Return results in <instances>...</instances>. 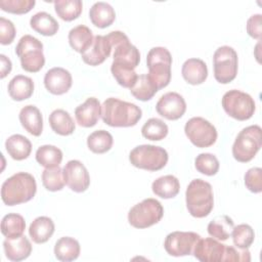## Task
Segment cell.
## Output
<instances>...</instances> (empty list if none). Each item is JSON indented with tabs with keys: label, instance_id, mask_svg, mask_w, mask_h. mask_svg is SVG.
Listing matches in <instances>:
<instances>
[{
	"label": "cell",
	"instance_id": "obj_22",
	"mask_svg": "<svg viewBox=\"0 0 262 262\" xmlns=\"http://www.w3.org/2000/svg\"><path fill=\"white\" fill-rule=\"evenodd\" d=\"M54 222L47 216H39L33 220L29 227V234L36 244L46 243L54 232Z\"/></svg>",
	"mask_w": 262,
	"mask_h": 262
},
{
	"label": "cell",
	"instance_id": "obj_41",
	"mask_svg": "<svg viewBox=\"0 0 262 262\" xmlns=\"http://www.w3.org/2000/svg\"><path fill=\"white\" fill-rule=\"evenodd\" d=\"M111 72L119 85H121L124 88H129V89L134 85V83L138 77L136 72L133 69L125 68L122 66H117L114 63H112Z\"/></svg>",
	"mask_w": 262,
	"mask_h": 262
},
{
	"label": "cell",
	"instance_id": "obj_47",
	"mask_svg": "<svg viewBox=\"0 0 262 262\" xmlns=\"http://www.w3.org/2000/svg\"><path fill=\"white\" fill-rule=\"evenodd\" d=\"M0 60H1V68H0V78L4 79L12 69V63L11 60L4 54H0Z\"/></svg>",
	"mask_w": 262,
	"mask_h": 262
},
{
	"label": "cell",
	"instance_id": "obj_28",
	"mask_svg": "<svg viewBox=\"0 0 262 262\" xmlns=\"http://www.w3.org/2000/svg\"><path fill=\"white\" fill-rule=\"evenodd\" d=\"M49 125L56 134L61 136L71 135L76 129L75 122L71 115L61 108L54 110L50 114Z\"/></svg>",
	"mask_w": 262,
	"mask_h": 262
},
{
	"label": "cell",
	"instance_id": "obj_42",
	"mask_svg": "<svg viewBox=\"0 0 262 262\" xmlns=\"http://www.w3.org/2000/svg\"><path fill=\"white\" fill-rule=\"evenodd\" d=\"M35 4V0H0V8L13 14L28 13Z\"/></svg>",
	"mask_w": 262,
	"mask_h": 262
},
{
	"label": "cell",
	"instance_id": "obj_31",
	"mask_svg": "<svg viewBox=\"0 0 262 262\" xmlns=\"http://www.w3.org/2000/svg\"><path fill=\"white\" fill-rule=\"evenodd\" d=\"M233 227L234 222L229 216L220 215L209 222L207 230L212 237L218 241H226L229 236H231Z\"/></svg>",
	"mask_w": 262,
	"mask_h": 262
},
{
	"label": "cell",
	"instance_id": "obj_7",
	"mask_svg": "<svg viewBox=\"0 0 262 262\" xmlns=\"http://www.w3.org/2000/svg\"><path fill=\"white\" fill-rule=\"evenodd\" d=\"M168 152L165 148L152 144H141L134 147L129 154L130 163L139 169L159 171L168 163Z\"/></svg>",
	"mask_w": 262,
	"mask_h": 262
},
{
	"label": "cell",
	"instance_id": "obj_13",
	"mask_svg": "<svg viewBox=\"0 0 262 262\" xmlns=\"http://www.w3.org/2000/svg\"><path fill=\"white\" fill-rule=\"evenodd\" d=\"M62 173L64 183L75 192H84L90 185L89 173L84 164L78 160L69 161Z\"/></svg>",
	"mask_w": 262,
	"mask_h": 262
},
{
	"label": "cell",
	"instance_id": "obj_45",
	"mask_svg": "<svg viewBox=\"0 0 262 262\" xmlns=\"http://www.w3.org/2000/svg\"><path fill=\"white\" fill-rule=\"evenodd\" d=\"M15 27L13 23L3 16L0 17V43L2 45L11 44L15 37Z\"/></svg>",
	"mask_w": 262,
	"mask_h": 262
},
{
	"label": "cell",
	"instance_id": "obj_37",
	"mask_svg": "<svg viewBox=\"0 0 262 262\" xmlns=\"http://www.w3.org/2000/svg\"><path fill=\"white\" fill-rule=\"evenodd\" d=\"M168 126L167 124L158 118L148 119L141 128V134L144 138L160 141L168 135Z\"/></svg>",
	"mask_w": 262,
	"mask_h": 262
},
{
	"label": "cell",
	"instance_id": "obj_18",
	"mask_svg": "<svg viewBox=\"0 0 262 262\" xmlns=\"http://www.w3.org/2000/svg\"><path fill=\"white\" fill-rule=\"evenodd\" d=\"M101 115V104L95 97H88L75 110V118L81 127L90 128L96 125Z\"/></svg>",
	"mask_w": 262,
	"mask_h": 262
},
{
	"label": "cell",
	"instance_id": "obj_16",
	"mask_svg": "<svg viewBox=\"0 0 262 262\" xmlns=\"http://www.w3.org/2000/svg\"><path fill=\"white\" fill-rule=\"evenodd\" d=\"M73 79L71 73L60 67L48 70L44 76V85L48 92L54 95L67 93L72 87Z\"/></svg>",
	"mask_w": 262,
	"mask_h": 262
},
{
	"label": "cell",
	"instance_id": "obj_32",
	"mask_svg": "<svg viewBox=\"0 0 262 262\" xmlns=\"http://www.w3.org/2000/svg\"><path fill=\"white\" fill-rule=\"evenodd\" d=\"M26 229L24 217L16 213H9L2 218L1 232L6 238H14L23 235Z\"/></svg>",
	"mask_w": 262,
	"mask_h": 262
},
{
	"label": "cell",
	"instance_id": "obj_39",
	"mask_svg": "<svg viewBox=\"0 0 262 262\" xmlns=\"http://www.w3.org/2000/svg\"><path fill=\"white\" fill-rule=\"evenodd\" d=\"M233 245L241 249H249L255 239L254 229L249 224H238L231 231Z\"/></svg>",
	"mask_w": 262,
	"mask_h": 262
},
{
	"label": "cell",
	"instance_id": "obj_30",
	"mask_svg": "<svg viewBox=\"0 0 262 262\" xmlns=\"http://www.w3.org/2000/svg\"><path fill=\"white\" fill-rule=\"evenodd\" d=\"M30 25L34 31L43 36H54L59 29L56 19L45 11L35 13L30 19Z\"/></svg>",
	"mask_w": 262,
	"mask_h": 262
},
{
	"label": "cell",
	"instance_id": "obj_38",
	"mask_svg": "<svg viewBox=\"0 0 262 262\" xmlns=\"http://www.w3.org/2000/svg\"><path fill=\"white\" fill-rule=\"evenodd\" d=\"M41 178L43 186L49 191L61 190L66 184L62 169L59 166L45 168V170L42 172Z\"/></svg>",
	"mask_w": 262,
	"mask_h": 262
},
{
	"label": "cell",
	"instance_id": "obj_11",
	"mask_svg": "<svg viewBox=\"0 0 262 262\" xmlns=\"http://www.w3.org/2000/svg\"><path fill=\"white\" fill-rule=\"evenodd\" d=\"M184 132L189 141L201 148L213 145L218 136L215 126L202 117L189 119L185 123Z\"/></svg>",
	"mask_w": 262,
	"mask_h": 262
},
{
	"label": "cell",
	"instance_id": "obj_26",
	"mask_svg": "<svg viewBox=\"0 0 262 262\" xmlns=\"http://www.w3.org/2000/svg\"><path fill=\"white\" fill-rule=\"evenodd\" d=\"M5 148L8 155L16 161L27 159L32 151L31 141L21 134H13L5 141Z\"/></svg>",
	"mask_w": 262,
	"mask_h": 262
},
{
	"label": "cell",
	"instance_id": "obj_43",
	"mask_svg": "<svg viewBox=\"0 0 262 262\" xmlns=\"http://www.w3.org/2000/svg\"><path fill=\"white\" fill-rule=\"evenodd\" d=\"M244 181L246 187L254 192L259 193L262 191V169L259 167H254L249 169L245 176Z\"/></svg>",
	"mask_w": 262,
	"mask_h": 262
},
{
	"label": "cell",
	"instance_id": "obj_34",
	"mask_svg": "<svg viewBox=\"0 0 262 262\" xmlns=\"http://www.w3.org/2000/svg\"><path fill=\"white\" fill-rule=\"evenodd\" d=\"M53 4L56 14L66 21L78 18L83 9V3L80 0H56Z\"/></svg>",
	"mask_w": 262,
	"mask_h": 262
},
{
	"label": "cell",
	"instance_id": "obj_17",
	"mask_svg": "<svg viewBox=\"0 0 262 262\" xmlns=\"http://www.w3.org/2000/svg\"><path fill=\"white\" fill-rule=\"evenodd\" d=\"M112 49L113 47L106 35H97L94 36L92 45L81 54V57L85 63L95 67L102 63L110 56Z\"/></svg>",
	"mask_w": 262,
	"mask_h": 262
},
{
	"label": "cell",
	"instance_id": "obj_15",
	"mask_svg": "<svg viewBox=\"0 0 262 262\" xmlns=\"http://www.w3.org/2000/svg\"><path fill=\"white\" fill-rule=\"evenodd\" d=\"M226 245L221 244L214 237L200 238L194 246L193 256L202 262L223 261Z\"/></svg>",
	"mask_w": 262,
	"mask_h": 262
},
{
	"label": "cell",
	"instance_id": "obj_1",
	"mask_svg": "<svg viewBox=\"0 0 262 262\" xmlns=\"http://www.w3.org/2000/svg\"><path fill=\"white\" fill-rule=\"evenodd\" d=\"M100 117L111 127H132L141 119L142 111L134 103L108 97L101 104Z\"/></svg>",
	"mask_w": 262,
	"mask_h": 262
},
{
	"label": "cell",
	"instance_id": "obj_35",
	"mask_svg": "<svg viewBox=\"0 0 262 262\" xmlns=\"http://www.w3.org/2000/svg\"><path fill=\"white\" fill-rule=\"evenodd\" d=\"M36 161L45 168L57 167L62 161V151L50 144L41 145L36 151Z\"/></svg>",
	"mask_w": 262,
	"mask_h": 262
},
{
	"label": "cell",
	"instance_id": "obj_8",
	"mask_svg": "<svg viewBox=\"0 0 262 262\" xmlns=\"http://www.w3.org/2000/svg\"><path fill=\"white\" fill-rule=\"evenodd\" d=\"M164 215L162 204L152 198L134 205L128 213L129 224L135 228H147L157 224Z\"/></svg>",
	"mask_w": 262,
	"mask_h": 262
},
{
	"label": "cell",
	"instance_id": "obj_23",
	"mask_svg": "<svg viewBox=\"0 0 262 262\" xmlns=\"http://www.w3.org/2000/svg\"><path fill=\"white\" fill-rule=\"evenodd\" d=\"M89 18L91 23L100 29L110 27L116 19L115 9L106 2H95L89 10Z\"/></svg>",
	"mask_w": 262,
	"mask_h": 262
},
{
	"label": "cell",
	"instance_id": "obj_46",
	"mask_svg": "<svg viewBox=\"0 0 262 262\" xmlns=\"http://www.w3.org/2000/svg\"><path fill=\"white\" fill-rule=\"evenodd\" d=\"M262 15L260 13L253 14L247 20V33L254 39L260 40L262 35Z\"/></svg>",
	"mask_w": 262,
	"mask_h": 262
},
{
	"label": "cell",
	"instance_id": "obj_19",
	"mask_svg": "<svg viewBox=\"0 0 262 262\" xmlns=\"http://www.w3.org/2000/svg\"><path fill=\"white\" fill-rule=\"evenodd\" d=\"M3 249L8 260L18 262L27 259L32 252V244L26 235L14 238H6L3 242Z\"/></svg>",
	"mask_w": 262,
	"mask_h": 262
},
{
	"label": "cell",
	"instance_id": "obj_27",
	"mask_svg": "<svg viewBox=\"0 0 262 262\" xmlns=\"http://www.w3.org/2000/svg\"><path fill=\"white\" fill-rule=\"evenodd\" d=\"M80 244L79 242L71 236H62L55 243L54 255L59 261L69 262L76 260L80 255Z\"/></svg>",
	"mask_w": 262,
	"mask_h": 262
},
{
	"label": "cell",
	"instance_id": "obj_10",
	"mask_svg": "<svg viewBox=\"0 0 262 262\" xmlns=\"http://www.w3.org/2000/svg\"><path fill=\"white\" fill-rule=\"evenodd\" d=\"M238 58L236 51L227 45L220 46L213 55L214 77L221 84H228L237 75Z\"/></svg>",
	"mask_w": 262,
	"mask_h": 262
},
{
	"label": "cell",
	"instance_id": "obj_29",
	"mask_svg": "<svg viewBox=\"0 0 262 262\" xmlns=\"http://www.w3.org/2000/svg\"><path fill=\"white\" fill-rule=\"evenodd\" d=\"M152 192L162 199L175 198L180 190V183L174 175H165L157 178L151 184Z\"/></svg>",
	"mask_w": 262,
	"mask_h": 262
},
{
	"label": "cell",
	"instance_id": "obj_20",
	"mask_svg": "<svg viewBox=\"0 0 262 262\" xmlns=\"http://www.w3.org/2000/svg\"><path fill=\"white\" fill-rule=\"evenodd\" d=\"M19 122L27 132L34 136H40L43 131V117L40 110L33 105L28 104L24 106L18 115Z\"/></svg>",
	"mask_w": 262,
	"mask_h": 262
},
{
	"label": "cell",
	"instance_id": "obj_33",
	"mask_svg": "<svg viewBox=\"0 0 262 262\" xmlns=\"http://www.w3.org/2000/svg\"><path fill=\"white\" fill-rule=\"evenodd\" d=\"M158 91L159 89L146 74L139 75L134 85L130 88L131 94L136 99L141 101H147L151 99Z\"/></svg>",
	"mask_w": 262,
	"mask_h": 262
},
{
	"label": "cell",
	"instance_id": "obj_40",
	"mask_svg": "<svg viewBox=\"0 0 262 262\" xmlns=\"http://www.w3.org/2000/svg\"><path fill=\"white\" fill-rule=\"evenodd\" d=\"M194 167L198 172L207 176H213L219 170V161L213 154L203 152L195 158Z\"/></svg>",
	"mask_w": 262,
	"mask_h": 262
},
{
	"label": "cell",
	"instance_id": "obj_2",
	"mask_svg": "<svg viewBox=\"0 0 262 262\" xmlns=\"http://www.w3.org/2000/svg\"><path fill=\"white\" fill-rule=\"evenodd\" d=\"M37 191L35 177L27 172H18L7 178L1 186V199L7 206H15L31 201Z\"/></svg>",
	"mask_w": 262,
	"mask_h": 262
},
{
	"label": "cell",
	"instance_id": "obj_36",
	"mask_svg": "<svg viewBox=\"0 0 262 262\" xmlns=\"http://www.w3.org/2000/svg\"><path fill=\"white\" fill-rule=\"evenodd\" d=\"M113 136L106 130H96L87 137V146L94 154H104L113 146Z\"/></svg>",
	"mask_w": 262,
	"mask_h": 262
},
{
	"label": "cell",
	"instance_id": "obj_12",
	"mask_svg": "<svg viewBox=\"0 0 262 262\" xmlns=\"http://www.w3.org/2000/svg\"><path fill=\"white\" fill-rule=\"evenodd\" d=\"M200 238L201 235L193 231H173L166 236L164 248L173 257L191 255Z\"/></svg>",
	"mask_w": 262,
	"mask_h": 262
},
{
	"label": "cell",
	"instance_id": "obj_14",
	"mask_svg": "<svg viewBox=\"0 0 262 262\" xmlns=\"http://www.w3.org/2000/svg\"><path fill=\"white\" fill-rule=\"evenodd\" d=\"M156 111L163 118L175 121L184 115L186 111V102L179 93L167 92L158 100Z\"/></svg>",
	"mask_w": 262,
	"mask_h": 262
},
{
	"label": "cell",
	"instance_id": "obj_6",
	"mask_svg": "<svg viewBox=\"0 0 262 262\" xmlns=\"http://www.w3.org/2000/svg\"><path fill=\"white\" fill-rule=\"evenodd\" d=\"M15 53L19 57L23 70L29 73H37L44 67L43 44L31 35H25L19 39L15 47Z\"/></svg>",
	"mask_w": 262,
	"mask_h": 262
},
{
	"label": "cell",
	"instance_id": "obj_44",
	"mask_svg": "<svg viewBox=\"0 0 262 262\" xmlns=\"http://www.w3.org/2000/svg\"><path fill=\"white\" fill-rule=\"evenodd\" d=\"M223 261L234 262H249L251 261V255L248 249H241L237 247L226 246Z\"/></svg>",
	"mask_w": 262,
	"mask_h": 262
},
{
	"label": "cell",
	"instance_id": "obj_9",
	"mask_svg": "<svg viewBox=\"0 0 262 262\" xmlns=\"http://www.w3.org/2000/svg\"><path fill=\"white\" fill-rule=\"evenodd\" d=\"M221 103L225 113L238 121L249 120L256 110V104L252 96L236 89L225 92Z\"/></svg>",
	"mask_w": 262,
	"mask_h": 262
},
{
	"label": "cell",
	"instance_id": "obj_4",
	"mask_svg": "<svg viewBox=\"0 0 262 262\" xmlns=\"http://www.w3.org/2000/svg\"><path fill=\"white\" fill-rule=\"evenodd\" d=\"M146 64L148 68L147 76L159 90L169 85L172 56L167 48L161 46L152 47L147 53Z\"/></svg>",
	"mask_w": 262,
	"mask_h": 262
},
{
	"label": "cell",
	"instance_id": "obj_25",
	"mask_svg": "<svg viewBox=\"0 0 262 262\" xmlns=\"http://www.w3.org/2000/svg\"><path fill=\"white\" fill-rule=\"evenodd\" d=\"M68 39L71 47L75 51L82 54L92 45L94 36L88 27L84 25H78L69 32Z\"/></svg>",
	"mask_w": 262,
	"mask_h": 262
},
{
	"label": "cell",
	"instance_id": "obj_5",
	"mask_svg": "<svg viewBox=\"0 0 262 262\" xmlns=\"http://www.w3.org/2000/svg\"><path fill=\"white\" fill-rule=\"evenodd\" d=\"M262 146V130L259 125L244 128L236 136L232 145V156L241 163L254 159Z\"/></svg>",
	"mask_w": 262,
	"mask_h": 262
},
{
	"label": "cell",
	"instance_id": "obj_21",
	"mask_svg": "<svg viewBox=\"0 0 262 262\" xmlns=\"http://www.w3.org/2000/svg\"><path fill=\"white\" fill-rule=\"evenodd\" d=\"M183 79L190 85H200L208 78V68L204 60L200 58H188L181 69Z\"/></svg>",
	"mask_w": 262,
	"mask_h": 262
},
{
	"label": "cell",
	"instance_id": "obj_3",
	"mask_svg": "<svg viewBox=\"0 0 262 262\" xmlns=\"http://www.w3.org/2000/svg\"><path fill=\"white\" fill-rule=\"evenodd\" d=\"M185 201L186 208L192 217H207L214 207L211 184L200 178L191 180L186 187Z\"/></svg>",
	"mask_w": 262,
	"mask_h": 262
},
{
	"label": "cell",
	"instance_id": "obj_24",
	"mask_svg": "<svg viewBox=\"0 0 262 262\" xmlns=\"http://www.w3.org/2000/svg\"><path fill=\"white\" fill-rule=\"evenodd\" d=\"M9 96L16 101L30 98L34 92V82L30 77L24 75L14 76L7 86Z\"/></svg>",
	"mask_w": 262,
	"mask_h": 262
}]
</instances>
